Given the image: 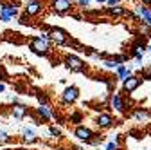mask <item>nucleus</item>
<instances>
[{
  "label": "nucleus",
  "instance_id": "obj_1",
  "mask_svg": "<svg viewBox=\"0 0 151 150\" xmlns=\"http://www.w3.org/2000/svg\"><path fill=\"white\" fill-rule=\"evenodd\" d=\"M29 49L38 56H47L50 52V42L42 38V36H34V38H31V42H29Z\"/></svg>",
  "mask_w": 151,
  "mask_h": 150
},
{
  "label": "nucleus",
  "instance_id": "obj_2",
  "mask_svg": "<svg viewBox=\"0 0 151 150\" xmlns=\"http://www.w3.org/2000/svg\"><path fill=\"white\" fill-rule=\"evenodd\" d=\"M63 63H65V67L70 72H85L86 71V63L79 58V56H76V54H65Z\"/></svg>",
  "mask_w": 151,
  "mask_h": 150
},
{
  "label": "nucleus",
  "instance_id": "obj_3",
  "mask_svg": "<svg viewBox=\"0 0 151 150\" xmlns=\"http://www.w3.org/2000/svg\"><path fill=\"white\" fill-rule=\"evenodd\" d=\"M47 33L50 34V42L54 45H68L70 44V36L61 27H50Z\"/></svg>",
  "mask_w": 151,
  "mask_h": 150
},
{
  "label": "nucleus",
  "instance_id": "obj_4",
  "mask_svg": "<svg viewBox=\"0 0 151 150\" xmlns=\"http://www.w3.org/2000/svg\"><path fill=\"white\" fill-rule=\"evenodd\" d=\"M18 2L14 4H0V18L2 22H11L14 16H18Z\"/></svg>",
  "mask_w": 151,
  "mask_h": 150
},
{
  "label": "nucleus",
  "instance_id": "obj_5",
  "mask_svg": "<svg viewBox=\"0 0 151 150\" xmlns=\"http://www.w3.org/2000/svg\"><path fill=\"white\" fill-rule=\"evenodd\" d=\"M74 136L78 138L79 141H83V143H90L93 138H96V134H93V130L92 128H88V127H85V125H78L74 128Z\"/></svg>",
  "mask_w": 151,
  "mask_h": 150
},
{
  "label": "nucleus",
  "instance_id": "obj_6",
  "mask_svg": "<svg viewBox=\"0 0 151 150\" xmlns=\"http://www.w3.org/2000/svg\"><path fill=\"white\" fill-rule=\"evenodd\" d=\"M78 98H79V89L76 87V85H70V87H67L63 90V94H61V105L68 107V105H72Z\"/></svg>",
  "mask_w": 151,
  "mask_h": 150
},
{
  "label": "nucleus",
  "instance_id": "obj_7",
  "mask_svg": "<svg viewBox=\"0 0 151 150\" xmlns=\"http://www.w3.org/2000/svg\"><path fill=\"white\" fill-rule=\"evenodd\" d=\"M110 108L121 112V114H124V112H126L128 103H126V100H124V96L121 94V92H115V94L110 96Z\"/></svg>",
  "mask_w": 151,
  "mask_h": 150
},
{
  "label": "nucleus",
  "instance_id": "obj_8",
  "mask_svg": "<svg viewBox=\"0 0 151 150\" xmlns=\"http://www.w3.org/2000/svg\"><path fill=\"white\" fill-rule=\"evenodd\" d=\"M50 9L56 15H67L72 9V2L70 0H50Z\"/></svg>",
  "mask_w": 151,
  "mask_h": 150
},
{
  "label": "nucleus",
  "instance_id": "obj_9",
  "mask_svg": "<svg viewBox=\"0 0 151 150\" xmlns=\"http://www.w3.org/2000/svg\"><path fill=\"white\" fill-rule=\"evenodd\" d=\"M142 83V78L137 76V74H131V76L128 80L122 82V92H128V94H131V92H135Z\"/></svg>",
  "mask_w": 151,
  "mask_h": 150
},
{
  "label": "nucleus",
  "instance_id": "obj_10",
  "mask_svg": "<svg viewBox=\"0 0 151 150\" xmlns=\"http://www.w3.org/2000/svg\"><path fill=\"white\" fill-rule=\"evenodd\" d=\"M43 11V2L42 0H27V6H25V15L31 18V16H38Z\"/></svg>",
  "mask_w": 151,
  "mask_h": 150
},
{
  "label": "nucleus",
  "instance_id": "obj_11",
  "mask_svg": "<svg viewBox=\"0 0 151 150\" xmlns=\"http://www.w3.org/2000/svg\"><path fill=\"white\" fill-rule=\"evenodd\" d=\"M113 123H115V119H113L110 112H99L96 116V125L99 128H110V127H113Z\"/></svg>",
  "mask_w": 151,
  "mask_h": 150
},
{
  "label": "nucleus",
  "instance_id": "obj_12",
  "mask_svg": "<svg viewBox=\"0 0 151 150\" xmlns=\"http://www.w3.org/2000/svg\"><path fill=\"white\" fill-rule=\"evenodd\" d=\"M27 114H29V108L24 105V103H14L13 107H11V116L14 118V119H24V118H27Z\"/></svg>",
  "mask_w": 151,
  "mask_h": 150
},
{
  "label": "nucleus",
  "instance_id": "obj_13",
  "mask_svg": "<svg viewBox=\"0 0 151 150\" xmlns=\"http://www.w3.org/2000/svg\"><path fill=\"white\" fill-rule=\"evenodd\" d=\"M36 116L40 119V123H45V121H49L52 118V110L49 107H45V105H40V107H36Z\"/></svg>",
  "mask_w": 151,
  "mask_h": 150
},
{
  "label": "nucleus",
  "instance_id": "obj_14",
  "mask_svg": "<svg viewBox=\"0 0 151 150\" xmlns=\"http://www.w3.org/2000/svg\"><path fill=\"white\" fill-rule=\"evenodd\" d=\"M115 74H117V80L124 82V80H128V78L131 76V67H128V65H119V67L115 69Z\"/></svg>",
  "mask_w": 151,
  "mask_h": 150
},
{
  "label": "nucleus",
  "instance_id": "obj_15",
  "mask_svg": "<svg viewBox=\"0 0 151 150\" xmlns=\"http://www.w3.org/2000/svg\"><path fill=\"white\" fill-rule=\"evenodd\" d=\"M135 13H137V16L140 18V22H144L146 18L151 15V9H149V6H144V4H142V6H137V7H135Z\"/></svg>",
  "mask_w": 151,
  "mask_h": 150
},
{
  "label": "nucleus",
  "instance_id": "obj_16",
  "mask_svg": "<svg viewBox=\"0 0 151 150\" xmlns=\"http://www.w3.org/2000/svg\"><path fill=\"white\" fill-rule=\"evenodd\" d=\"M106 13H108L110 16H124L126 9H124L122 6H113V7H108V9H106Z\"/></svg>",
  "mask_w": 151,
  "mask_h": 150
},
{
  "label": "nucleus",
  "instance_id": "obj_17",
  "mask_svg": "<svg viewBox=\"0 0 151 150\" xmlns=\"http://www.w3.org/2000/svg\"><path fill=\"white\" fill-rule=\"evenodd\" d=\"M22 136H24V141H27V143H34L36 141V132L32 128H24Z\"/></svg>",
  "mask_w": 151,
  "mask_h": 150
},
{
  "label": "nucleus",
  "instance_id": "obj_18",
  "mask_svg": "<svg viewBox=\"0 0 151 150\" xmlns=\"http://www.w3.org/2000/svg\"><path fill=\"white\" fill-rule=\"evenodd\" d=\"M133 118H135L137 121H146V119L149 118V112H147L146 108H137V110L133 112Z\"/></svg>",
  "mask_w": 151,
  "mask_h": 150
},
{
  "label": "nucleus",
  "instance_id": "obj_19",
  "mask_svg": "<svg viewBox=\"0 0 151 150\" xmlns=\"http://www.w3.org/2000/svg\"><path fill=\"white\" fill-rule=\"evenodd\" d=\"M36 100L40 101V105H45V107H50V100H49V96L45 94L43 90H38L36 92Z\"/></svg>",
  "mask_w": 151,
  "mask_h": 150
},
{
  "label": "nucleus",
  "instance_id": "obj_20",
  "mask_svg": "<svg viewBox=\"0 0 151 150\" xmlns=\"http://www.w3.org/2000/svg\"><path fill=\"white\" fill-rule=\"evenodd\" d=\"M139 34H144V36L151 38V25L146 22H139Z\"/></svg>",
  "mask_w": 151,
  "mask_h": 150
},
{
  "label": "nucleus",
  "instance_id": "obj_21",
  "mask_svg": "<svg viewBox=\"0 0 151 150\" xmlns=\"http://www.w3.org/2000/svg\"><path fill=\"white\" fill-rule=\"evenodd\" d=\"M68 121H70V123H74V125H79V123L83 121V114L76 110V112H72V114L68 116Z\"/></svg>",
  "mask_w": 151,
  "mask_h": 150
},
{
  "label": "nucleus",
  "instance_id": "obj_22",
  "mask_svg": "<svg viewBox=\"0 0 151 150\" xmlns=\"http://www.w3.org/2000/svg\"><path fill=\"white\" fill-rule=\"evenodd\" d=\"M49 136H52V138H61V130L58 128V127H49Z\"/></svg>",
  "mask_w": 151,
  "mask_h": 150
},
{
  "label": "nucleus",
  "instance_id": "obj_23",
  "mask_svg": "<svg viewBox=\"0 0 151 150\" xmlns=\"http://www.w3.org/2000/svg\"><path fill=\"white\" fill-rule=\"evenodd\" d=\"M103 65H104L106 69H117V67H119V63L115 62V58H111V60H104V62H103Z\"/></svg>",
  "mask_w": 151,
  "mask_h": 150
},
{
  "label": "nucleus",
  "instance_id": "obj_24",
  "mask_svg": "<svg viewBox=\"0 0 151 150\" xmlns=\"http://www.w3.org/2000/svg\"><path fill=\"white\" fill-rule=\"evenodd\" d=\"M124 16H126V18H129L131 22H140V18H139V16H137V13H133V11H126V13H124Z\"/></svg>",
  "mask_w": 151,
  "mask_h": 150
},
{
  "label": "nucleus",
  "instance_id": "obj_25",
  "mask_svg": "<svg viewBox=\"0 0 151 150\" xmlns=\"http://www.w3.org/2000/svg\"><path fill=\"white\" fill-rule=\"evenodd\" d=\"M142 80H151V65L142 69Z\"/></svg>",
  "mask_w": 151,
  "mask_h": 150
},
{
  "label": "nucleus",
  "instance_id": "obj_26",
  "mask_svg": "<svg viewBox=\"0 0 151 150\" xmlns=\"http://www.w3.org/2000/svg\"><path fill=\"white\" fill-rule=\"evenodd\" d=\"M106 150H119V143L117 141H110L106 145Z\"/></svg>",
  "mask_w": 151,
  "mask_h": 150
},
{
  "label": "nucleus",
  "instance_id": "obj_27",
  "mask_svg": "<svg viewBox=\"0 0 151 150\" xmlns=\"http://www.w3.org/2000/svg\"><path fill=\"white\" fill-rule=\"evenodd\" d=\"M7 139H9V134L6 130H0V141H7Z\"/></svg>",
  "mask_w": 151,
  "mask_h": 150
},
{
  "label": "nucleus",
  "instance_id": "obj_28",
  "mask_svg": "<svg viewBox=\"0 0 151 150\" xmlns=\"http://www.w3.org/2000/svg\"><path fill=\"white\" fill-rule=\"evenodd\" d=\"M20 24H24V25H25V24H29V16H27L25 13H24V15H20Z\"/></svg>",
  "mask_w": 151,
  "mask_h": 150
},
{
  "label": "nucleus",
  "instance_id": "obj_29",
  "mask_svg": "<svg viewBox=\"0 0 151 150\" xmlns=\"http://www.w3.org/2000/svg\"><path fill=\"white\" fill-rule=\"evenodd\" d=\"M78 2H79V6L85 9V7H88V6H90V2H92V0H78Z\"/></svg>",
  "mask_w": 151,
  "mask_h": 150
},
{
  "label": "nucleus",
  "instance_id": "obj_30",
  "mask_svg": "<svg viewBox=\"0 0 151 150\" xmlns=\"http://www.w3.org/2000/svg\"><path fill=\"white\" fill-rule=\"evenodd\" d=\"M140 2H142L144 6H151V0H140Z\"/></svg>",
  "mask_w": 151,
  "mask_h": 150
},
{
  "label": "nucleus",
  "instance_id": "obj_31",
  "mask_svg": "<svg viewBox=\"0 0 151 150\" xmlns=\"http://www.w3.org/2000/svg\"><path fill=\"white\" fill-rule=\"evenodd\" d=\"M4 90H6V85H4L2 82H0V92H4Z\"/></svg>",
  "mask_w": 151,
  "mask_h": 150
},
{
  "label": "nucleus",
  "instance_id": "obj_32",
  "mask_svg": "<svg viewBox=\"0 0 151 150\" xmlns=\"http://www.w3.org/2000/svg\"><path fill=\"white\" fill-rule=\"evenodd\" d=\"M144 22H146V24H149V25H151V15H149V16H147V18H146V20H144Z\"/></svg>",
  "mask_w": 151,
  "mask_h": 150
},
{
  "label": "nucleus",
  "instance_id": "obj_33",
  "mask_svg": "<svg viewBox=\"0 0 151 150\" xmlns=\"http://www.w3.org/2000/svg\"><path fill=\"white\" fill-rule=\"evenodd\" d=\"M72 150H83V148H81V146H74Z\"/></svg>",
  "mask_w": 151,
  "mask_h": 150
},
{
  "label": "nucleus",
  "instance_id": "obj_34",
  "mask_svg": "<svg viewBox=\"0 0 151 150\" xmlns=\"http://www.w3.org/2000/svg\"><path fill=\"white\" fill-rule=\"evenodd\" d=\"M147 51H149V52H151V44H149V45H147Z\"/></svg>",
  "mask_w": 151,
  "mask_h": 150
},
{
  "label": "nucleus",
  "instance_id": "obj_35",
  "mask_svg": "<svg viewBox=\"0 0 151 150\" xmlns=\"http://www.w3.org/2000/svg\"><path fill=\"white\" fill-rule=\"evenodd\" d=\"M58 150H67V148H63V146H60V148H58Z\"/></svg>",
  "mask_w": 151,
  "mask_h": 150
},
{
  "label": "nucleus",
  "instance_id": "obj_36",
  "mask_svg": "<svg viewBox=\"0 0 151 150\" xmlns=\"http://www.w3.org/2000/svg\"><path fill=\"white\" fill-rule=\"evenodd\" d=\"M97 2H108V0H97Z\"/></svg>",
  "mask_w": 151,
  "mask_h": 150
},
{
  "label": "nucleus",
  "instance_id": "obj_37",
  "mask_svg": "<svg viewBox=\"0 0 151 150\" xmlns=\"http://www.w3.org/2000/svg\"><path fill=\"white\" fill-rule=\"evenodd\" d=\"M70 2H78V0H70Z\"/></svg>",
  "mask_w": 151,
  "mask_h": 150
},
{
  "label": "nucleus",
  "instance_id": "obj_38",
  "mask_svg": "<svg viewBox=\"0 0 151 150\" xmlns=\"http://www.w3.org/2000/svg\"><path fill=\"white\" fill-rule=\"evenodd\" d=\"M0 146H2V141H0Z\"/></svg>",
  "mask_w": 151,
  "mask_h": 150
},
{
  "label": "nucleus",
  "instance_id": "obj_39",
  "mask_svg": "<svg viewBox=\"0 0 151 150\" xmlns=\"http://www.w3.org/2000/svg\"><path fill=\"white\" fill-rule=\"evenodd\" d=\"M0 22H2V18H0Z\"/></svg>",
  "mask_w": 151,
  "mask_h": 150
},
{
  "label": "nucleus",
  "instance_id": "obj_40",
  "mask_svg": "<svg viewBox=\"0 0 151 150\" xmlns=\"http://www.w3.org/2000/svg\"><path fill=\"white\" fill-rule=\"evenodd\" d=\"M0 4H2V0H0Z\"/></svg>",
  "mask_w": 151,
  "mask_h": 150
},
{
  "label": "nucleus",
  "instance_id": "obj_41",
  "mask_svg": "<svg viewBox=\"0 0 151 150\" xmlns=\"http://www.w3.org/2000/svg\"><path fill=\"white\" fill-rule=\"evenodd\" d=\"M0 80H2V78H0Z\"/></svg>",
  "mask_w": 151,
  "mask_h": 150
}]
</instances>
